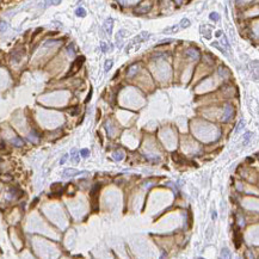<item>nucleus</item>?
<instances>
[{
	"label": "nucleus",
	"mask_w": 259,
	"mask_h": 259,
	"mask_svg": "<svg viewBox=\"0 0 259 259\" xmlns=\"http://www.w3.org/2000/svg\"><path fill=\"white\" fill-rule=\"evenodd\" d=\"M5 148V145H4V142H1L0 143V149H4Z\"/></svg>",
	"instance_id": "37"
},
{
	"label": "nucleus",
	"mask_w": 259,
	"mask_h": 259,
	"mask_svg": "<svg viewBox=\"0 0 259 259\" xmlns=\"http://www.w3.org/2000/svg\"><path fill=\"white\" fill-rule=\"evenodd\" d=\"M179 29H180V28H179V25L168 26V28H166V29L162 31V34H176V32H177Z\"/></svg>",
	"instance_id": "12"
},
{
	"label": "nucleus",
	"mask_w": 259,
	"mask_h": 259,
	"mask_svg": "<svg viewBox=\"0 0 259 259\" xmlns=\"http://www.w3.org/2000/svg\"><path fill=\"white\" fill-rule=\"evenodd\" d=\"M80 114V110H79V106H74L72 109H69V115L70 116H76Z\"/></svg>",
	"instance_id": "22"
},
{
	"label": "nucleus",
	"mask_w": 259,
	"mask_h": 259,
	"mask_svg": "<svg viewBox=\"0 0 259 259\" xmlns=\"http://www.w3.org/2000/svg\"><path fill=\"white\" fill-rule=\"evenodd\" d=\"M112 28H114V19L112 18H106V21L103 24V29L108 35H112Z\"/></svg>",
	"instance_id": "5"
},
{
	"label": "nucleus",
	"mask_w": 259,
	"mask_h": 259,
	"mask_svg": "<svg viewBox=\"0 0 259 259\" xmlns=\"http://www.w3.org/2000/svg\"><path fill=\"white\" fill-rule=\"evenodd\" d=\"M92 93H93V91H92V89L90 90V92H89V95H87V97H86V99H85V103L87 104L89 102H90V99L92 98Z\"/></svg>",
	"instance_id": "31"
},
{
	"label": "nucleus",
	"mask_w": 259,
	"mask_h": 259,
	"mask_svg": "<svg viewBox=\"0 0 259 259\" xmlns=\"http://www.w3.org/2000/svg\"><path fill=\"white\" fill-rule=\"evenodd\" d=\"M112 66H114V61H112V60H106V61H105V65H104L105 72H109V70L112 68Z\"/></svg>",
	"instance_id": "18"
},
{
	"label": "nucleus",
	"mask_w": 259,
	"mask_h": 259,
	"mask_svg": "<svg viewBox=\"0 0 259 259\" xmlns=\"http://www.w3.org/2000/svg\"><path fill=\"white\" fill-rule=\"evenodd\" d=\"M247 162H253V159H251V158H248V159H247Z\"/></svg>",
	"instance_id": "38"
},
{
	"label": "nucleus",
	"mask_w": 259,
	"mask_h": 259,
	"mask_svg": "<svg viewBox=\"0 0 259 259\" xmlns=\"http://www.w3.org/2000/svg\"><path fill=\"white\" fill-rule=\"evenodd\" d=\"M112 158L116 160V161H122L123 159H124V152L123 150H115L114 153H112Z\"/></svg>",
	"instance_id": "9"
},
{
	"label": "nucleus",
	"mask_w": 259,
	"mask_h": 259,
	"mask_svg": "<svg viewBox=\"0 0 259 259\" xmlns=\"http://www.w3.org/2000/svg\"><path fill=\"white\" fill-rule=\"evenodd\" d=\"M234 244H235L236 248H239L241 246V244H242V234L240 233L239 227H236L235 230H234Z\"/></svg>",
	"instance_id": "6"
},
{
	"label": "nucleus",
	"mask_w": 259,
	"mask_h": 259,
	"mask_svg": "<svg viewBox=\"0 0 259 259\" xmlns=\"http://www.w3.org/2000/svg\"><path fill=\"white\" fill-rule=\"evenodd\" d=\"M172 156H173V160H175L177 164H185V162H186V161H185V160H183V159H182V156H180L178 153H176V152H175L173 154H172Z\"/></svg>",
	"instance_id": "15"
},
{
	"label": "nucleus",
	"mask_w": 259,
	"mask_h": 259,
	"mask_svg": "<svg viewBox=\"0 0 259 259\" xmlns=\"http://www.w3.org/2000/svg\"><path fill=\"white\" fill-rule=\"evenodd\" d=\"M211 45H213V47H215V48H217V49H219V50H220V51H221L222 54H226V55H227V53L225 51V49L220 47V44H219V42H213V43H211Z\"/></svg>",
	"instance_id": "26"
},
{
	"label": "nucleus",
	"mask_w": 259,
	"mask_h": 259,
	"mask_svg": "<svg viewBox=\"0 0 259 259\" xmlns=\"http://www.w3.org/2000/svg\"><path fill=\"white\" fill-rule=\"evenodd\" d=\"M24 49H17V50H13L11 53V60L13 62H19L22 60V57L24 56Z\"/></svg>",
	"instance_id": "4"
},
{
	"label": "nucleus",
	"mask_w": 259,
	"mask_h": 259,
	"mask_svg": "<svg viewBox=\"0 0 259 259\" xmlns=\"http://www.w3.org/2000/svg\"><path fill=\"white\" fill-rule=\"evenodd\" d=\"M7 28H9V25H7V23L5 21H0V32L6 31Z\"/></svg>",
	"instance_id": "23"
},
{
	"label": "nucleus",
	"mask_w": 259,
	"mask_h": 259,
	"mask_svg": "<svg viewBox=\"0 0 259 259\" xmlns=\"http://www.w3.org/2000/svg\"><path fill=\"white\" fill-rule=\"evenodd\" d=\"M50 3H51L53 5H59V4L61 3V0H50Z\"/></svg>",
	"instance_id": "34"
},
{
	"label": "nucleus",
	"mask_w": 259,
	"mask_h": 259,
	"mask_svg": "<svg viewBox=\"0 0 259 259\" xmlns=\"http://www.w3.org/2000/svg\"><path fill=\"white\" fill-rule=\"evenodd\" d=\"M0 173H1V171H0Z\"/></svg>",
	"instance_id": "39"
},
{
	"label": "nucleus",
	"mask_w": 259,
	"mask_h": 259,
	"mask_svg": "<svg viewBox=\"0 0 259 259\" xmlns=\"http://www.w3.org/2000/svg\"><path fill=\"white\" fill-rule=\"evenodd\" d=\"M12 145L13 146H16V147H22L23 145H24V141L21 139V137H15V139H12Z\"/></svg>",
	"instance_id": "14"
},
{
	"label": "nucleus",
	"mask_w": 259,
	"mask_h": 259,
	"mask_svg": "<svg viewBox=\"0 0 259 259\" xmlns=\"http://www.w3.org/2000/svg\"><path fill=\"white\" fill-rule=\"evenodd\" d=\"M70 155H72V161L73 162H79V154H78V152H76V149H73L72 150V153H70Z\"/></svg>",
	"instance_id": "19"
},
{
	"label": "nucleus",
	"mask_w": 259,
	"mask_h": 259,
	"mask_svg": "<svg viewBox=\"0 0 259 259\" xmlns=\"http://www.w3.org/2000/svg\"><path fill=\"white\" fill-rule=\"evenodd\" d=\"M75 15H76L78 17H85V16H86V11H85L84 7H78V9L75 10Z\"/></svg>",
	"instance_id": "17"
},
{
	"label": "nucleus",
	"mask_w": 259,
	"mask_h": 259,
	"mask_svg": "<svg viewBox=\"0 0 259 259\" xmlns=\"http://www.w3.org/2000/svg\"><path fill=\"white\" fill-rule=\"evenodd\" d=\"M149 37H150V34H149V32H146V31H143V32H141L140 35L135 36L134 40L131 41V43L128 44V47H127V53H129V50L131 49V47H133L134 44H137V43H141V42H143V41H147Z\"/></svg>",
	"instance_id": "2"
},
{
	"label": "nucleus",
	"mask_w": 259,
	"mask_h": 259,
	"mask_svg": "<svg viewBox=\"0 0 259 259\" xmlns=\"http://www.w3.org/2000/svg\"><path fill=\"white\" fill-rule=\"evenodd\" d=\"M137 72H139V65H131V66L129 67V69H128V76L131 78V76H134Z\"/></svg>",
	"instance_id": "11"
},
{
	"label": "nucleus",
	"mask_w": 259,
	"mask_h": 259,
	"mask_svg": "<svg viewBox=\"0 0 259 259\" xmlns=\"http://www.w3.org/2000/svg\"><path fill=\"white\" fill-rule=\"evenodd\" d=\"M211 234H213V227L209 226V228H208V230H207V240H210Z\"/></svg>",
	"instance_id": "30"
},
{
	"label": "nucleus",
	"mask_w": 259,
	"mask_h": 259,
	"mask_svg": "<svg viewBox=\"0 0 259 259\" xmlns=\"http://www.w3.org/2000/svg\"><path fill=\"white\" fill-rule=\"evenodd\" d=\"M89 154H90V150H89V149H82V150L80 152V155H81L82 158H87Z\"/></svg>",
	"instance_id": "29"
},
{
	"label": "nucleus",
	"mask_w": 259,
	"mask_h": 259,
	"mask_svg": "<svg viewBox=\"0 0 259 259\" xmlns=\"http://www.w3.org/2000/svg\"><path fill=\"white\" fill-rule=\"evenodd\" d=\"M221 257H222V258H230V251H229L227 247L222 248V251H221Z\"/></svg>",
	"instance_id": "21"
},
{
	"label": "nucleus",
	"mask_w": 259,
	"mask_h": 259,
	"mask_svg": "<svg viewBox=\"0 0 259 259\" xmlns=\"http://www.w3.org/2000/svg\"><path fill=\"white\" fill-rule=\"evenodd\" d=\"M191 25V22L188 19V18H183L182 21H180V23H179V28L180 29H186V28H189Z\"/></svg>",
	"instance_id": "13"
},
{
	"label": "nucleus",
	"mask_w": 259,
	"mask_h": 259,
	"mask_svg": "<svg viewBox=\"0 0 259 259\" xmlns=\"http://www.w3.org/2000/svg\"><path fill=\"white\" fill-rule=\"evenodd\" d=\"M78 175H87V172H79L74 168H67L63 171L62 173V177L63 178H70V177H74V176H78Z\"/></svg>",
	"instance_id": "3"
},
{
	"label": "nucleus",
	"mask_w": 259,
	"mask_h": 259,
	"mask_svg": "<svg viewBox=\"0 0 259 259\" xmlns=\"http://www.w3.org/2000/svg\"><path fill=\"white\" fill-rule=\"evenodd\" d=\"M101 49H102L103 53H106L109 50V47H108V44L105 42H101Z\"/></svg>",
	"instance_id": "28"
},
{
	"label": "nucleus",
	"mask_w": 259,
	"mask_h": 259,
	"mask_svg": "<svg viewBox=\"0 0 259 259\" xmlns=\"http://www.w3.org/2000/svg\"><path fill=\"white\" fill-rule=\"evenodd\" d=\"M38 200H40V198H38V197H36V198H35V200L32 201V203H31V208H34V207H35V205L37 204V202H38Z\"/></svg>",
	"instance_id": "33"
},
{
	"label": "nucleus",
	"mask_w": 259,
	"mask_h": 259,
	"mask_svg": "<svg viewBox=\"0 0 259 259\" xmlns=\"http://www.w3.org/2000/svg\"><path fill=\"white\" fill-rule=\"evenodd\" d=\"M67 51H68L69 55H73V54L75 53V50H74V44H73V43H70V44L67 47Z\"/></svg>",
	"instance_id": "27"
},
{
	"label": "nucleus",
	"mask_w": 259,
	"mask_h": 259,
	"mask_svg": "<svg viewBox=\"0 0 259 259\" xmlns=\"http://www.w3.org/2000/svg\"><path fill=\"white\" fill-rule=\"evenodd\" d=\"M217 219V214H216V211H213V220H216Z\"/></svg>",
	"instance_id": "36"
},
{
	"label": "nucleus",
	"mask_w": 259,
	"mask_h": 259,
	"mask_svg": "<svg viewBox=\"0 0 259 259\" xmlns=\"http://www.w3.org/2000/svg\"><path fill=\"white\" fill-rule=\"evenodd\" d=\"M245 127V122H244V120H241L240 122H239V124H238V127H236V129H235V133L234 134H238L242 128Z\"/></svg>",
	"instance_id": "25"
},
{
	"label": "nucleus",
	"mask_w": 259,
	"mask_h": 259,
	"mask_svg": "<svg viewBox=\"0 0 259 259\" xmlns=\"http://www.w3.org/2000/svg\"><path fill=\"white\" fill-rule=\"evenodd\" d=\"M152 9V5H146V6H141V7H137L135 10V13H139V15H145L147 13L149 10Z\"/></svg>",
	"instance_id": "10"
},
{
	"label": "nucleus",
	"mask_w": 259,
	"mask_h": 259,
	"mask_svg": "<svg viewBox=\"0 0 259 259\" xmlns=\"http://www.w3.org/2000/svg\"><path fill=\"white\" fill-rule=\"evenodd\" d=\"M209 18H210V21H213V22H219V21H220V15H219L217 12H211V13L209 15Z\"/></svg>",
	"instance_id": "20"
},
{
	"label": "nucleus",
	"mask_w": 259,
	"mask_h": 259,
	"mask_svg": "<svg viewBox=\"0 0 259 259\" xmlns=\"http://www.w3.org/2000/svg\"><path fill=\"white\" fill-rule=\"evenodd\" d=\"M233 115V106L230 104H227L225 108V115H223V121H228Z\"/></svg>",
	"instance_id": "8"
},
{
	"label": "nucleus",
	"mask_w": 259,
	"mask_h": 259,
	"mask_svg": "<svg viewBox=\"0 0 259 259\" xmlns=\"http://www.w3.org/2000/svg\"><path fill=\"white\" fill-rule=\"evenodd\" d=\"M251 137H252V133H246V134L244 135V139H245V141H244V146H246V145L249 142Z\"/></svg>",
	"instance_id": "24"
},
{
	"label": "nucleus",
	"mask_w": 259,
	"mask_h": 259,
	"mask_svg": "<svg viewBox=\"0 0 259 259\" xmlns=\"http://www.w3.org/2000/svg\"><path fill=\"white\" fill-rule=\"evenodd\" d=\"M10 192H11L13 196H16V197H22L21 195H23V192H22L18 188H11V189H10Z\"/></svg>",
	"instance_id": "16"
},
{
	"label": "nucleus",
	"mask_w": 259,
	"mask_h": 259,
	"mask_svg": "<svg viewBox=\"0 0 259 259\" xmlns=\"http://www.w3.org/2000/svg\"><path fill=\"white\" fill-rule=\"evenodd\" d=\"M185 55L189 57V59H191V60H198L200 59V51L197 50V49H195V48H190V49H188L186 50V53H185Z\"/></svg>",
	"instance_id": "7"
},
{
	"label": "nucleus",
	"mask_w": 259,
	"mask_h": 259,
	"mask_svg": "<svg viewBox=\"0 0 259 259\" xmlns=\"http://www.w3.org/2000/svg\"><path fill=\"white\" fill-rule=\"evenodd\" d=\"M84 62H85V56H82V55H81V56H78V57L73 61V63H72V66H70V68H69V70H68V73L66 74L65 78H69V76L74 75L76 72H79V69L82 67Z\"/></svg>",
	"instance_id": "1"
},
{
	"label": "nucleus",
	"mask_w": 259,
	"mask_h": 259,
	"mask_svg": "<svg viewBox=\"0 0 259 259\" xmlns=\"http://www.w3.org/2000/svg\"><path fill=\"white\" fill-rule=\"evenodd\" d=\"M67 159H68V154H65V155L61 158V160H60V165H63V164L67 161Z\"/></svg>",
	"instance_id": "32"
},
{
	"label": "nucleus",
	"mask_w": 259,
	"mask_h": 259,
	"mask_svg": "<svg viewBox=\"0 0 259 259\" xmlns=\"http://www.w3.org/2000/svg\"><path fill=\"white\" fill-rule=\"evenodd\" d=\"M221 35H222V31H221V30H219V31H216V34H215V36H216V37H220Z\"/></svg>",
	"instance_id": "35"
}]
</instances>
